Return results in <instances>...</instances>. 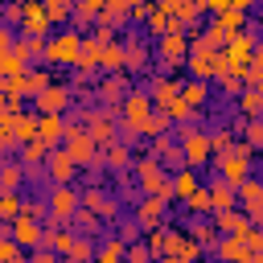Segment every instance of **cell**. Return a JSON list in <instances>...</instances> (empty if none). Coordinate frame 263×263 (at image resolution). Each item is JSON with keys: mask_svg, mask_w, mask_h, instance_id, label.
Instances as JSON below:
<instances>
[{"mask_svg": "<svg viewBox=\"0 0 263 263\" xmlns=\"http://www.w3.org/2000/svg\"><path fill=\"white\" fill-rule=\"evenodd\" d=\"M185 66H189V74H193L197 82H210V78H218V70H222V49H218L214 41H205V37H189Z\"/></svg>", "mask_w": 263, "mask_h": 263, "instance_id": "1", "label": "cell"}, {"mask_svg": "<svg viewBox=\"0 0 263 263\" xmlns=\"http://www.w3.org/2000/svg\"><path fill=\"white\" fill-rule=\"evenodd\" d=\"M218 49H222V70H226V74H238V78H242L247 62L255 58V29L247 25L242 33H234V37H230L226 45H218Z\"/></svg>", "mask_w": 263, "mask_h": 263, "instance_id": "2", "label": "cell"}, {"mask_svg": "<svg viewBox=\"0 0 263 263\" xmlns=\"http://www.w3.org/2000/svg\"><path fill=\"white\" fill-rule=\"evenodd\" d=\"M37 214H41V205L25 201V205H21V214L12 218V230H8V238H12L16 247H29V251H37V247H41V238H45V226L37 222Z\"/></svg>", "mask_w": 263, "mask_h": 263, "instance_id": "3", "label": "cell"}, {"mask_svg": "<svg viewBox=\"0 0 263 263\" xmlns=\"http://www.w3.org/2000/svg\"><path fill=\"white\" fill-rule=\"evenodd\" d=\"M251 160H255V148H247V144H234L230 152H218V173H222V181L238 189V185L251 177Z\"/></svg>", "mask_w": 263, "mask_h": 263, "instance_id": "4", "label": "cell"}, {"mask_svg": "<svg viewBox=\"0 0 263 263\" xmlns=\"http://www.w3.org/2000/svg\"><path fill=\"white\" fill-rule=\"evenodd\" d=\"M62 140H66V148H62V152H66L78 168H95V164H99V148H95V140H90L82 127L66 123V136H62Z\"/></svg>", "mask_w": 263, "mask_h": 263, "instance_id": "5", "label": "cell"}, {"mask_svg": "<svg viewBox=\"0 0 263 263\" xmlns=\"http://www.w3.org/2000/svg\"><path fill=\"white\" fill-rule=\"evenodd\" d=\"M78 49H82V33H53L49 41H45V49H41V58L49 62V66H74V58H78Z\"/></svg>", "mask_w": 263, "mask_h": 263, "instance_id": "6", "label": "cell"}, {"mask_svg": "<svg viewBox=\"0 0 263 263\" xmlns=\"http://www.w3.org/2000/svg\"><path fill=\"white\" fill-rule=\"evenodd\" d=\"M177 148H181V160H185V168H201V164H210V156H214V148H210V136H205L201 127H185Z\"/></svg>", "mask_w": 263, "mask_h": 263, "instance_id": "7", "label": "cell"}, {"mask_svg": "<svg viewBox=\"0 0 263 263\" xmlns=\"http://www.w3.org/2000/svg\"><path fill=\"white\" fill-rule=\"evenodd\" d=\"M132 164H136V177H140V189H144V197H173V193H168V177H164L160 160H152V156H140V160H132Z\"/></svg>", "mask_w": 263, "mask_h": 263, "instance_id": "8", "label": "cell"}, {"mask_svg": "<svg viewBox=\"0 0 263 263\" xmlns=\"http://www.w3.org/2000/svg\"><path fill=\"white\" fill-rule=\"evenodd\" d=\"M185 49H189V33H185V29H173V33H164V37H156V62H160L164 70L185 66Z\"/></svg>", "mask_w": 263, "mask_h": 263, "instance_id": "9", "label": "cell"}, {"mask_svg": "<svg viewBox=\"0 0 263 263\" xmlns=\"http://www.w3.org/2000/svg\"><path fill=\"white\" fill-rule=\"evenodd\" d=\"M247 29V12L242 8H226V12H214V25L205 29V41H214V45H226L234 33H242Z\"/></svg>", "mask_w": 263, "mask_h": 263, "instance_id": "10", "label": "cell"}, {"mask_svg": "<svg viewBox=\"0 0 263 263\" xmlns=\"http://www.w3.org/2000/svg\"><path fill=\"white\" fill-rule=\"evenodd\" d=\"M119 115H123V127H132V132L140 136V123L152 115V99H148V90H127V95L119 99Z\"/></svg>", "mask_w": 263, "mask_h": 263, "instance_id": "11", "label": "cell"}, {"mask_svg": "<svg viewBox=\"0 0 263 263\" xmlns=\"http://www.w3.org/2000/svg\"><path fill=\"white\" fill-rule=\"evenodd\" d=\"M78 210H86V214H95L99 222H111V218H119V201L107 193V189H82L78 193Z\"/></svg>", "mask_w": 263, "mask_h": 263, "instance_id": "12", "label": "cell"}, {"mask_svg": "<svg viewBox=\"0 0 263 263\" xmlns=\"http://www.w3.org/2000/svg\"><path fill=\"white\" fill-rule=\"evenodd\" d=\"M201 255V247L193 242V234H185V230H160V259H197Z\"/></svg>", "mask_w": 263, "mask_h": 263, "instance_id": "13", "label": "cell"}, {"mask_svg": "<svg viewBox=\"0 0 263 263\" xmlns=\"http://www.w3.org/2000/svg\"><path fill=\"white\" fill-rule=\"evenodd\" d=\"M70 99H74V90L66 82H49L41 95H33V107H37V115H66Z\"/></svg>", "mask_w": 263, "mask_h": 263, "instance_id": "14", "label": "cell"}, {"mask_svg": "<svg viewBox=\"0 0 263 263\" xmlns=\"http://www.w3.org/2000/svg\"><path fill=\"white\" fill-rule=\"evenodd\" d=\"M234 205H242L247 222H251V226H259V222H263V185H259L255 177H247V181L234 189Z\"/></svg>", "mask_w": 263, "mask_h": 263, "instance_id": "15", "label": "cell"}, {"mask_svg": "<svg viewBox=\"0 0 263 263\" xmlns=\"http://www.w3.org/2000/svg\"><path fill=\"white\" fill-rule=\"evenodd\" d=\"M90 140H95V148H107V144H115V115L111 111H99V107H90L86 111V127H82Z\"/></svg>", "mask_w": 263, "mask_h": 263, "instance_id": "16", "label": "cell"}, {"mask_svg": "<svg viewBox=\"0 0 263 263\" xmlns=\"http://www.w3.org/2000/svg\"><path fill=\"white\" fill-rule=\"evenodd\" d=\"M74 214H78V189L74 185H53V193H49V218L58 226H70Z\"/></svg>", "mask_w": 263, "mask_h": 263, "instance_id": "17", "label": "cell"}, {"mask_svg": "<svg viewBox=\"0 0 263 263\" xmlns=\"http://www.w3.org/2000/svg\"><path fill=\"white\" fill-rule=\"evenodd\" d=\"M16 21H21V29H25L29 37H41V41H45V33H49V16H45L41 0H21Z\"/></svg>", "mask_w": 263, "mask_h": 263, "instance_id": "18", "label": "cell"}, {"mask_svg": "<svg viewBox=\"0 0 263 263\" xmlns=\"http://www.w3.org/2000/svg\"><path fill=\"white\" fill-rule=\"evenodd\" d=\"M164 210H168V197H140L136 201V226L140 230L164 226Z\"/></svg>", "mask_w": 263, "mask_h": 263, "instance_id": "19", "label": "cell"}, {"mask_svg": "<svg viewBox=\"0 0 263 263\" xmlns=\"http://www.w3.org/2000/svg\"><path fill=\"white\" fill-rule=\"evenodd\" d=\"M45 173H49V181L53 185H74V177H78V164L62 152V148H53L49 156H45Z\"/></svg>", "mask_w": 263, "mask_h": 263, "instance_id": "20", "label": "cell"}, {"mask_svg": "<svg viewBox=\"0 0 263 263\" xmlns=\"http://www.w3.org/2000/svg\"><path fill=\"white\" fill-rule=\"evenodd\" d=\"M160 8L173 16V25H177V29L197 25V16L205 12V8H201V0H160Z\"/></svg>", "mask_w": 263, "mask_h": 263, "instance_id": "21", "label": "cell"}, {"mask_svg": "<svg viewBox=\"0 0 263 263\" xmlns=\"http://www.w3.org/2000/svg\"><path fill=\"white\" fill-rule=\"evenodd\" d=\"M177 90H181V82H177V78H168V74H156V78H152V86H148L152 111H164V107L177 99Z\"/></svg>", "mask_w": 263, "mask_h": 263, "instance_id": "22", "label": "cell"}, {"mask_svg": "<svg viewBox=\"0 0 263 263\" xmlns=\"http://www.w3.org/2000/svg\"><path fill=\"white\" fill-rule=\"evenodd\" d=\"M214 251H218V259H222V263H242V259H251V251H247L242 234H218Z\"/></svg>", "mask_w": 263, "mask_h": 263, "instance_id": "23", "label": "cell"}, {"mask_svg": "<svg viewBox=\"0 0 263 263\" xmlns=\"http://www.w3.org/2000/svg\"><path fill=\"white\" fill-rule=\"evenodd\" d=\"M127 90H132V86H127V78H123V74H107V78L95 86V99H103L107 107H119V99H123Z\"/></svg>", "mask_w": 263, "mask_h": 263, "instance_id": "24", "label": "cell"}, {"mask_svg": "<svg viewBox=\"0 0 263 263\" xmlns=\"http://www.w3.org/2000/svg\"><path fill=\"white\" fill-rule=\"evenodd\" d=\"M148 62H152L148 41H144V37H127V41H123V70H144Z\"/></svg>", "mask_w": 263, "mask_h": 263, "instance_id": "25", "label": "cell"}, {"mask_svg": "<svg viewBox=\"0 0 263 263\" xmlns=\"http://www.w3.org/2000/svg\"><path fill=\"white\" fill-rule=\"evenodd\" d=\"M218 234H242L251 222H247V214L242 210H214V222H210Z\"/></svg>", "mask_w": 263, "mask_h": 263, "instance_id": "26", "label": "cell"}, {"mask_svg": "<svg viewBox=\"0 0 263 263\" xmlns=\"http://www.w3.org/2000/svg\"><path fill=\"white\" fill-rule=\"evenodd\" d=\"M99 41L95 37H82V49H78V58H74V70L78 74H99Z\"/></svg>", "mask_w": 263, "mask_h": 263, "instance_id": "27", "label": "cell"}, {"mask_svg": "<svg viewBox=\"0 0 263 263\" xmlns=\"http://www.w3.org/2000/svg\"><path fill=\"white\" fill-rule=\"evenodd\" d=\"M62 136H66V115H37V140L53 148Z\"/></svg>", "mask_w": 263, "mask_h": 263, "instance_id": "28", "label": "cell"}, {"mask_svg": "<svg viewBox=\"0 0 263 263\" xmlns=\"http://www.w3.org/2000/svg\"><path fill=\"white\" fill-rule=\"evenodd\" d=\"M177 99H181V103H185L189 111H201V103L210 99V82H197V78H193V82H181Z\"/></svg>", "mask_w": 263, "mask_h": 263, "instance_id": "29", "label": "cell"}, {"mask_svg": "<svg viewBox=\"0 0 263 263\" xmlns=\"http://www.w3.org/2000/svg\"><path fill=\"white\" fill-rule=\"evenodd\" d=\"M152 160H164V164H173V168H185L181 148H177L168 136H156V140H152Z\"/></svg>", "mask_w": 263, "mask_h": 263, "instance_id": "30", "label": "cell"}, {"mask_svg": "<svg viewBox=\"0 0 263 263\" xmlns=\"http://www.w3.org/2000/svg\"><path fill=\"white\" fill-rule=\"evenodd\" d=\"M99 164H107V168H115V173H123L127 164H132V152H127V144H107L103 148V156H99Z\"/></svg>", "mask_w": 263, "mask_h": 263, "instance_id": "31", "label": "cell"}, {"mask_svg": "<svg viewBox=\"0 0 263 263\" xmlns=\"http://www.w3.org/2000/svg\"><path fill=\"white\" fill-rule=\"evenodd\" d=\"M132 4H136V0H107V4H103V12H99V25L115 29L123 16H132Z\"/></svg>", "mask_w": 263, "mask_h": 263, "instance_id": "32", "label": "cell"}, {"mask_svg": "<svg viewBox=\"0 0 263 263\" xmlns=\"http://www.w3.org/2000/svg\"><path fill=\"white\" fill-rule=\"evenodd\" d=\"M99 70L103 74H123V45H115V41L103 45L99 49Z\"/></svg>", "mask_w": 263, "mask_h": 263, "instance_id": "33", "label": "cell"}, {"mask_svg": "<svg viewBox=\"0 0 263 263\" xmlns=\"http://www.w3.org/2000/svg\"><path fill=\"white\" fill-rule=\"evenodd\" d=\"M197 185H201V181H197V173H193V168H177V177L168 181V193L185 201V197H189V193H193Z\"/></svg>", "mask_w": 263, "mask_h": 263, "instance_id": "34", "label": "cell"}, {"mask_svg": "<svg viewBox=\"0 0 263 263\" xmlns=\"http://www.w3.org/2000/svg\"><path fill=\"white\" fill-rule=\"evenodd\" d=\"M49 152H53V148H49L45 140H37V136H33V140H29L25 148H21V164L37 168V164H45V156H49Z\"/></svg>", "mask_w": 263, "mask_h": 263, "instance_id": "35", "label": "cell"}, {"mask_svg": "<svg viewBox=\"0 0 263 263\" xmlns=\"http://www.w3.org/2000/svg\"><path fill=\"white\" fill-rule=\"evenodd\" d=\"M205 193H210V210H234V185H226V181H214Z\"/></svg>", "mask_w": 263, "mask_h": 263, "instance_id": "36", "label": "cell"}, {"mask_svg": "<svg viewBox=\"0 0 263 263\" xmlns=\"http://www.w3.org/2000/svg\"><path fill=\"white\" fill-rule=\"evenodd\" d=\"M41 242H49V251H53V255L62 259V255L70 251V242H74V234H70L66 226H58V222H53V226L45 230V238H41Z\"/></svg>", "mask_w": 263, "mask_h": 263, "instance_id": "37", "label": "cell"}, {"mask_svg": "<svg viewBox=\"0 0 263 263\" xmlns=\"http://www.w3.org/2000/svg\"><path fill=\"white\" fill-rule=\"evenodd\" d=\"M123 251H127L123 238H107V242L90 255V263H123Z\"/></svg>", "mask_w": 263, "mask_h": 263, "instance_id": "38", "label": "cell"}, {"mask_svg": "<svg viewBox=\"0 0 263 263\" xmlns=\"http://www.w3.org/2000/svg\"><path fill=\"white\" fill-rule=\"evenodd\" d=\"M238 107H242V115H247V119H259V111H263V90L242 86V90H238Z\"/></svg>", "mask_w": 263, "mask_h": 263, "instance_id": "39", "label": "cell"}, {"mask_svg": "<svg viewBox=\"0 0 263 263\" xmlns=\"http://www.w3.org/2000/svg\"><path fill=\"white\" fill-rule=\"evenodd\" d=\"M41 49H45V41H41V37H25V41H12V58H16V62H25V66H29V62H33Z\"/></svg>", "mask_w": 263, "mask_h": 263, "instance_id": "40", "label": "cell"}, {"mask_svg": "<svg viewBox=\"0 0 263 263\" xmlns=\"http://www.w3.org/2000/svg\"><path fill=\"white\" fill-rule=\"evenodd\" d=\"M173 29H177V25H173V16L156 4V8L148 12V33H152V37H164V33H173Z\"/></svg>", "mask_w": 263, "mask_h": 263, "instance_id": "41", "label": "cell"}, {"mask_svg": "<svg viewBox=\"0 0 263 263\" xmlns=\"http://www.w3.org/2000/svg\"><path fill=\"white\" fill-rule=\"evenodd\" d=\"M41 8L49 16V25H62L66 16H74V0H41Z\"/></svg>", "mask_w": 263, "mask_h": 263, "instance_id": "42", "label": "cell"}, {"mask_svg": "<svg viewBox=\"0 0 263 263\" xmlns=\"http://www.w3.org/2000/svg\"><path fill=\"white\" fill-rule=\"evenodd\" d=\"M21 177H25V168H21V164H8V160H0V193H16Z\"/></svg>", "mask_w": 263, "mask_h": 263, "instance_id": "43", "label": "cell"}, {"mask_svg": "<svg viewBox=\"0 0 263 263\" xmlns=\"http://www.w3.org/2000/svg\"><path fill=\"white\" fill-rule=\"evenodd\" d=\"M90 255H95V242H90V238H74L62 259H66V263H90Z\"/></svg>", "mask_w": 263, "mask_h": 263, "instance_id": "44", "label": "cell"}, {"mask_svg": "<svg viewBox=\"0 0 263 263\" xmlns=\"http://www.w3.org/2000/svg\"><path fill=\"white\" fill-rule=\"evenodd\" d=\"M140 136H152V140H156V136H168V119H164L160 111H152V115L140 123Z\"/></svg>", "mask_w": 263, "mask_h": 263, "instance_id": "45", "label": "cell"}, {"mask_svg": "<svg viewBox=\"0 0 263 263\" xmlns=\"http://www.w3.org/2000/svg\"><path fill=\"white\" fill-rule=\"evenodd\" d=\"M205 136H210V148H214V156H218V152H230V148L238 144L230 127H218V132H205Z\"/></svg>", "mask_w": 263, "mask_h": 263, "instance_id": "46", "label": "cell"}, {"mask_svg": "<svg viewBox=\"0 0 263 263\" xmlns=\"http://www.w3.org/2000/svg\"><path fill=\"white\" fill-rule=\"evenodd\" d=\"M185 210H189V214H214V210H210V193H205V185H197V189L185 197Z\"/></svg>", "mask_w": 263, "mask_h": 263, "instance_id": "47", "label": "cell"}, {"mask_svg": "<svg viewBox=\"0 0 263 263\" xmlns=\"http://www.w3.org/2000/svg\"><path fill=\"white\" fill-rule=\"evenodd\" d=\"M21 205H25L21 193H0V222H12L21 214Z\"/></svg>", "mask_w": 263, "mask_h": 263, "instance_id": "48", "label": "cell"}, {"mask_svg": "<svg viewBox=\"0 0 263 263\" xmlns=\"http://www.w3.org/2000/svg\"><path fill=\"white\" fill-rule=\"evenodd\" d=\"M103 4H107V0H74V16L90 25V21H99V12H103Z\"/></svg>", "mask_w": 263, "mask_h": 263, "instance_id": "49", "label": "cell"}, {"mask_svg": "<svg viewBox=\"0 0 263 263\" xmlns=\"http://www.w3.org/2000/svg\"><path fill=\"white\" fill-rule=\"evenodd\" d=\"M49 82H53V78H49L45 70H25V90H29V95H41Z\"/></svg>", "mask_w": 263, "mask_h": 263, "instance_id": "50", "label": "cell"}, {"mask_svg": "<svg viewBox=\"0 0 263 263\" xmlns=\"http://www.w3.org/2000/svg\"><path fill=\"white\" fill-rule=\"evenodd\" d=\"M0 263H25V255H21V247L0 230Z\"/></svg>", "mask_w": 263, "mask_h": 263, "instance_id": "51", "label": "cell"}, {"mask_svg": "<svg viewBox=\"0 0 263 263\" xmlns=\"http://www.w3.org/2000/svg\"><path fill=\"white\" fill-rule=\"evenodd\" d=\"M242 82H247V86H255V90L263 86V62H259V53L247 62V70H242Z\"/></svg>", "mask_w": 263, "mask_h": 263, "instance_id": "52", "label": "cell"}, {"mask_svg": "<svg viewBox=\"0 0 263 263\" xmlns=\"http://www.w3.org/2000/svg\"><path fill=\"white\" fill-rule=\"evenodd\" d=\"M33 136H37V115H29V111H25V115H21V123H16V144H29Z\"/></svg>", "mask_w": 263, "mask_h": 263, "instance_id": "53", "label": "cell"}, {"mask_svg": "<svg viewBox=\"0 0 263 263\" xmlns=\"http://www.w3.org/2000/svg\"><path fill=\"white\" fill-rule=\"evenodd\" d=\"M251 4H255V0H201V8H210V12H226V8H242V12H251Z\"/></svg>", "mask_w": 263, "mask_h": 263, "instance_id": "54", "label": "cell"}, {"mask_svg": "<svg viewBox=\"0 0 263 263\" xmlns=\"http://www.w3.org/2000/svg\"><path fill=\"white\" fill-rule=\"evenodd\" d=\"M123 263H152V255H148V247H144V242H127Z\"/></svg>", "mask_w": 263, "mask_h": 263, "instance_id": "55", "label": "cell"}, {"mask_svg": "<svg viewBox=\"0 0 263 263\" xmlns=\"http://www.w3.org/2000/svg\"><path fill=\"white\" fill-rule=\"evenodd\" d=\"M193 242H197V247H214V242H218V230H214L210 222H205V226H193Z\"/></svg>", "mask_w": 263, "mask_h": 263, "instance_id": "56", "label": "cell"}, {"mask_svg": "<svg viewBox=\"0 0 263 263\" xmlns=\"http://www.w3.org/2000/svg\"><path fill=\"white\" fill-rule=\"evenodd\" d=\"M218 86H222L226 95H238V90H242V78H238V74H226V70H218Z\"/></svg>", "mask_w": 263, "mask_h": 263, "instance_id": "57", "label": "cell"}, {"mask_svg": "<svg viewBox=\"0 0 263 263\" xmlns=\"http://www.w3.org/2000/svg\"><path fill=\"white\" fill-rule=\"evenodd\" d=\"M242 132H247V148H259V144H263V123H259V119H247Z\"/></svg>", "mask_w": 263, "mask_h": 263, "instance_id": "58", "label": "cell"}, {"mask_svg": "<svg viewBox=\"0 0 263 263\" xmlns=\"http://www.w3.org/2000/svg\"><path fill=\"white\" fill-rule=\"evenodd\" d=\"M119 230H123V234H119L123 242H136V238H140V226H136V222H123Z\"/></svg>", "mask_w": 263, "mask_h": 263, "instance_id": "59", "label": "cell"}, {"mask_svg": "<svg viewBox=\"0 0 263 263\" xmlns=\"http://www.w3.org/2000/svg\"><path fill=\"white\" fill-rule=\"evenodd\" d=\"M8 49H12V33L0 25V53H8Z\"/></svg>", "mask_w": 263, "mask_h": 263, "instance_id": "60", "label": "cell"}, {"mask_svg": "<svg viewBox=\"0 0 263 263\" xmlns=\"http://www.w3.org/2000/svg\"><path fill=\"white\" fill-rule=\"evenodd\" d=\"M160 263H197V259H160Z\"/></svg>", "mask_w": 263, "mask_h": 263, "instance_id": "61", "label": "cell"}, {"mask_svg": "<svg viewBox=\"0 0 263 263\" xmlns=\"http://www.w3.org/2000/svg\"><path fill=\"white\" fill-rule=\"evenodd\" d=\"M242 263H259V255H251V259H242Z\"/></svg>", "mask_w": 263, "mask_h": 263, "instance_id": "62", "label": "cell"}, {"mask_svg": "<svg viewBox=\"0 0 263 263\" xmlns=\"http://www.w3.org/2000/svg\"><path fill=\"white\" fill-rule=\"evenodd\" d=\"M144 4H152V8H156V4H160V0H144Z\"/></svg>", "mask_w": 263, "mask_h": 263, "instance_id": "63", "label": "cell"}, {"mask_svg": "<svg viewBox=\"0 0 263 263\" xmlns=\"http://www.w3.org/2000/svg\"><path fill=\"white\" fill-rule=\"evenodd\" d=\"M12 4H21V0H12Z\"/></svg>", "mask_w": 263, "mask_h": 263, "instance_id": "64", "label": "cell"}]
</instances>
